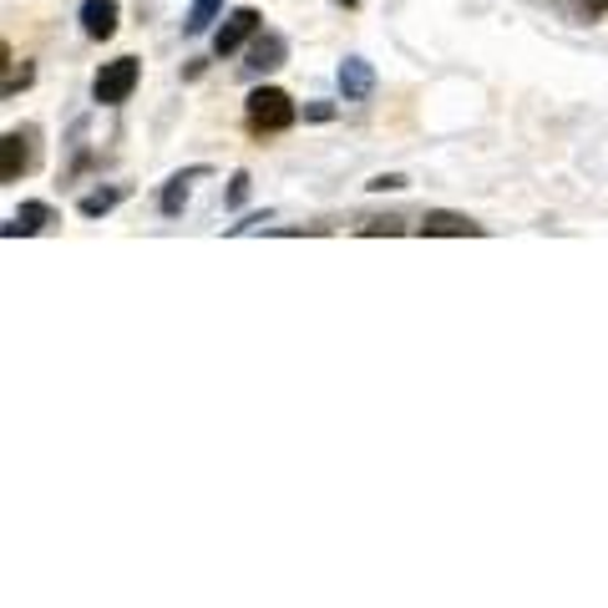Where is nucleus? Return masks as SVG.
Returning a JSON list of instances; mask_svg holds the SVG:
<instances>
[{
    "label": "nucleus",
    "instance_id": "4468645a",
    "mask_svg": "<svg viewBox=\"0 0 608 608\" xmlns=\"http://www.w3.org/2000/svg\"><path fill=\"white\" fill-rule=\"evenodd\" d=\"M244 199H249V172H234V188H228V203L238 209Z\"/></svg>",
    "mask_w": 608,
    "mask_h": 608
},
{
    "label": "nucleus",
    "instance_id": "f03ea898",
    "mask_svg": "<svg viewBox=\"0 0 608 608\" xmlns=\"http://www.w3.org/2000/svg\"><path fill=\"white\" fill-rule=\"evenodd\" d=\"M137 77H143V67H137V56H117V61H106V67L97 71L92 97H97L102 106H117V102H127V97H133Z\"/></svg>",
    "mask_w": 608,
    "mask_h": 608
},
{
    "label": "nucleus",
    "instance_id": "6e6552de",
    "mask_svg": "<svg viewBox=\"0 0 608 608\" xmlns=\"http://www.w3.org/2000/svg\"><path fill=\"white\" fill-rule=\"evenodd\" d=\"M46 218H52V209H46V203H21V209H15V218L11 224H5V238H21V234H41V228H46Z\"/></svg>",
    "mask_w": 608,
    "mask_h": 608
},
{
    "label": "nucleus",
    "instance_id": "0eeeda50",
    "mask_svg": "<svg viewBox=\"0 0 608 608\" xmlns=\"http://www.w3.org/2000/svg\"><path fill=\"white\" fill-rule=\"evenodd\" d=\"M21 172H26V137L5 133V143H0V183H15Z\"/></svg>",
    "mask_w": 608,
    "mask_h": 608
},
{
    "label": "nucleus",
    "instance_id": "9b49d317",
    "mask_svg": "<svg viewBox=\"0 0 608 608\" xmlns=\"http://www.w3.org/2000/svg\"><path fill=\"white\" fill-rule=\"evenodd\" d=\"M117 203H122V188H97V193H87L77 209L87 213V218H102V213H112Z\"/></svg>",
    "mask_w": 608,
    "mask_h": 608
},
{
    "label": "nucleus",
    "instance_id": "39448f33",
    "mask_svg": "<svg viewBox=\"0 0 608 608\" xmlns=\"http://www.w3.org/2000/svg\"><path fill=\"white\" fill-rule=\"evenodd\" d=\"M81 31L92 41H106L117 31V0H81Z\"/></svg>",
    "mask_w": 608,
    "mask_h": 608
},
{
    "label": "nucleus",
    "instance_id": "7ed1b4c3",
    "mask_svg": "<svg viewBox=\"0 0 608 608\" xmlns=\"http://www.w3.org/2000/svg\"><path fill=\"white\" fill-rule=\"evenodd\" d=\"M259 26H264V15L254 11V5H238V11L224 15V26L213 31V52H218V56H234L244 41L259 36Z\"/></svg>",
    "mask_w": 608,
    "mask_h": 608
},
{
    "label": "nucleus",
    "instance_id": "2eb2a0df",
    "mask_svg": "<svg viewBox=\"0 0 608 608\" xmlns=\"http://www.w3.org/2000/svg\"><path fill=\"white\" fill-rule=\"evenodd\" d=\"M371 188L375 193H385V188H406V178H401V172H381V178H371Z\"/></svg>",
    "mask_w": 608,
    "mask_h": 608
},
{
    "label": "nucleus",
    "instance_id": "1a4fd4ad",
    "mask_svg": "<svg viewBox=\"0 0 608 608\" xmlns=\"http://www.w3.org/2000/svg\"><path fill=\"white\" fill-rule=\"evenodd\" d=\"M279 61H284V36H254L249 67H254V71H274Z\"/></svg>",
    "mask_w": 608,
    "mask_h": 608
},
{
    "label": "nucleus",
    "instance_id": "ddd939ff",
    "mask_svg": "<svg viewBox=\"0 0 608 608\" xmlns=\"http://www.w3.org/2000/svg\"><path fill=\"white\" fill-rule=\"evenodd\" d=\"M360 234H401V218H371V224H365V228H360Z\"/></svg>",
    "mask_w": 608,
    "mask_h": 608
},
{
    "label": "nucleus",
    "instance_id": "f8f14e48",
    "mask_svg": "<svg viewBox=\"0 0 608 608\" xmlns=\"http://www.w3.org/2000/svg\"><path fill=\"white\" fill-rule=\"evenodd\" d=\"M218 11H224V0H193V11H188V21H183V31H209L213 21H218Z\"/></svg>",
    "mask_w": 608,
    "mask_h": 608
},
{
    "label": "nucleus",
    "instance_id": "9d476101",
    "mask_svg": "<svg viewBox=\"0 0 608 608\" xmlns=\"http://www.w3.org/2000/svg\"><path fill=\"white\" fill-rule=\"evenodd\" d=\"M203 168H193V172H178V178H168V188H162V213H183V203H188V183L199 178Z\"/></svg>",
    "mask_w": 608,
    "mask_h": 608
},
{
    "label": "nucleus",
    "instance_id": "f257e3e1",
    "mask_svg": "<svg viewBox=\"0 0 608 608\" xmlns=\"http://www.w3.org/2000/svg\"><path fill=\"white\" fill-rule=\"evenodd\" d=\"M249 127L254 133H284L294 122V102L290 92H279V87H259V92H249Z\"/></svg>",
    "mask_w": 608,
    "mask_h": 608
},
{
    "label": "nucleus",
    "instance_id": "20e7f679",
    "mask_svg": "<svg viewBox=\"0 0 608 608\" xmlns=\"http://www.w3.org/2000/svg\"><path fill=\"white\" fill-rule=\"evenodd\" d=\"M421 234H426V238H472V234H482V224H472L466 213L431 209V213L421 218Z\"/></svg>",
    "mask_w": 608,
    "mask_h": 608
},
{
    "label": "nucleus",
    "instance_id": "423d86ee",
    "mask_svg": "<svg viewBox=\"0 0 608 608\" xmlns=\"http://www.w3.org/2000/svg\"><path fill=\"white\" fill-rule=\"evenodd\" d=\"M340 92H345V102H365V97L375 92V71H371V61L350 56V61L340 67Z\"/></svg>",
    "mask_w": 608,
    "mask_h": 608
},
{
    "label": "nucleus",
    "instance_id": "dca6fc26",
    "mask_svg": "<svg viewBox=\"0 0 608 608\" xmlns=\"http://www.w3.org/2000/svg\"><path fill=\"white\" fill-rule=\"evenodd\" d=\"M335 5H356V0H335Z\"/></svg>",
    "mask_w": 608,
    "mask_h": 608
}]
</instances>
